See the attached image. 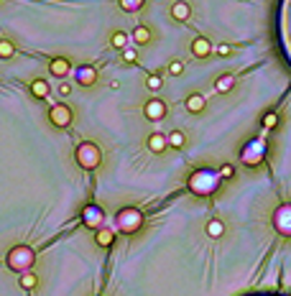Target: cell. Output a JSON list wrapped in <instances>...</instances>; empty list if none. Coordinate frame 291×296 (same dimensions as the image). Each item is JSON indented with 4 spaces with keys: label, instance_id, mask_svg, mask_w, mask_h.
<instances>
[{
    "label": "cell",
    "instance_id": "9a60e30c",
    "mask_svg": "<svg viewBox=\"0 0 291 296\" xmlns=\"http://www.w3.org/2000/svg\"><path fill=\"white\" fill-rule=\"evenodd\" d=\"M171 18H174V21H179V23L189 21V18H192V6H189V3H184V0H177V3L171 6Z\"/></svg>",
    "mask_w": 291,
    "mask_h": 296
},
{
    "label": "cell",
    "instance_id": "603a6c76",
    "mask_svg": "<svg viewBox=\"0 0 291 296\" xmlns=\"http://www.w3.org/2000/svg\"><path fill=\"white\" fill-rule=\"evenodd\" d=\"M232 84H235V77H232V74H222V77L215 82V90H217V92H230Z\"/></svg>",
    "mask_w": 291,
    "mask_h": 296
},
{
    "label": "cell",
    "instance_id": "4316f807",
    "mask_svg": "<svg viewBox=\"0 0 291 296\" xmlns=\"http://www.w3.org/2000/svg\"><path fill=\"white\" fill-rule=\"evenodd\" d=\"M276 123H278V117H276L273 112H268V115L263 117V131H271V128H276Z\"/></svg>",
    "mask_w": 291,
    "mask_h": 296
},
{
    "label": "cell",
    "instance_id": "7a4b0ae2",
    "mask_svg": "<svg viewBox=\"0 0 291 296\" xmlns=\"http://www.w3.org/2000/svg\"><path fill=\"white\" fill-rule=\"evenodd\" d=\"M220 182H222L220 171L204 166V168H197V171L189 176V189H192L194 194H199V197H207V194H212V192L220 187Z\"/></svg>",
    "mask_w": 291,
    "mask_h": 296
},
{
    "label": "cell",
    "instance_id": "6da1fadb",
    "mask_svg": "<svg viewBox=\"0 0 291 296\" xmlns=\"http://www.w3.org/2000/svg\"><path fill=\"white\" fill-rule=\"evenodd\" d=\"M6 266L13 271V273H26V271H33V266H36V250L31 248V245H23V243H18V245H13L8 253H6Z\"/></svg>",
    "mask_w": 291,
    "mask_h": 296
},
{
    "label": "cell",
    "instance_id": "7402d4cb",
    "mask_svg": "<svg viewBox=\"0 0 291 296\" xmlns=\"http://www.w3.org/2000/svg\"><path fill=\"white\" fill-rule=\"evenodd\" d=\"M118 6L126 11V13H138L146 6V0H118Z\"/></svg>",
    "mask_w": 291,
    "mask_h": 296
},
{
    "label": "cell",
    "instance_id": "30bf717a",
    "mask_svg": "<svg viewBox=\"0 0 291 296\" xmlns=\"http://www.w3.org/2000/svg\"><path fill=\"white\" fill-rule=\"evenodd\" d=\"M143 115H146L151 123H158V120L166 117V105H163L161 100H148L146 107H143Z\"/></svg>",
    "mask_w": 291,
    "mask_h": 296
},
{
    "label": "cell",
    "instance_id": "4dcf8cb0",
    "mask_svg": "<svg viewBox=\"0 0 291 296\" xmlns=\"http://www.w3.org/2000/svg\"><path fill=\"white\" fill-rule=\"evenodd\" d=\"M59 95H62V97H69V95H72V87H69L67 82H62V84H59Z\"/></svg>",
    "mask_w": 291,
    "mask_h": 296
},
{
    "label": "cell",
    "instance_id": "8992f818",
    "mask_svg": "<svg viewBox=\"0 0 291 296\" xmlns=\"http://www.w3.org/2000/svg\"><path fill=\"white\" fill-rule=\"evenodd\" d=\"M102 222H105V212H102V207H97V204H87L85 209H82V225H87L90 230H97V227H102Z\"/></svg>",
    "mask_w": 291,
    "mask_h": 296
},
{
    "label": "cell",
    "instance_id": "83f0119b",
    "mask_svg": "<svg viewBox=\"0 0 291 296\" xmlns=\"http://www.w3.org/2000/svg\"><path fill=\"white\" fill-rule=\"evenodd\" d=\"M136 59H138V51H136V49H123V62L133 64Z\"/></svg>",
    "mask_w": 291,
    "mask_h": 296
},
{
    "label": "cell",
    "instance_id": "3957f363",
    "mask_svg": "<svg viewBox=\"0 0 291 296\" xmlns=\"http://www.w3.org/2000/svg\"><path fill=\"white\" fill-rule=\"evenodd\" d=\"M74 161H77L79 168H85V171H95L102 163V148L92 141H82L74 148Z\"/></svg>",
    "mask_w": 291,
    "mask_h": 296
},
{
    "label": "cell",
    "instance_id": "ac0fdd59",
    "mask_svg": "<svg viewBox=\"0 0 291 296\" xmlns=\"http://www.w3.org/2000/svg\"><path fill=\"white\" fill-rule=\"evenodd\" d=\"M13 56H16V44H13V41H8V38H0V59L11 62Z\"/></svg>",
    "mask_w": 291,
    "mask_h": 296
},
{
    "label": "cell",
    "instance_id": "8fae6325",
    "mask_svg": "<svg viewBox=\"0 0 291 296\" xmlns=\"http://www.w3.org/2000/svg\"><path fill=\"white\" fill-rule=\"evenodd\" d=\"M28 90H31L33 100H49V95H51V87H49V82H46V79H41V77L31 79Z\"/></svg>",
    "mask_w": 291,
    "mask_h": 296
},
{
    "label": "cell",
    "instance_id": "1f68e13d",
    "mask_svg": "<svg viewBox=\"0 0 291 296\" xmlns=\"http://www.w3.org/2000/svg\"><path fill=\"white\" fill-rule=\"evenodd\" d=\"M217 54H220V56H230V54H232V49H230L227 44H222V46H217Z\"/></svg>",
    "mask_w": 291,
    "mask_h": 296
},
{
    "label": "cell",
    "instance_id": "5bb4252c",
    "mask_svg": "<svg viewBox=\"0 0 291 296\" xmlns=\"http://www.w3.org/2000/svg\"><path fill=\"white\" fill-rule=\"evenodd\" d=\"M18 286H21L23 291H36V288L41 286V278H38L36 271H26V273L18 276Z\"/></svg>",
    "mask_w": 291,
    "mask_h": 296
},
{
    "label": "cell",
    "instance_id": "cb8c5ba5",
    "mask_svg": "<svg viewBox=\"0 0 291 296\" xmlns=\"http://www.w3.org/2000/svg\"><path fill=\"white\" fill-rule=\"evenodd\" d=\"M222 232H225V225L220 220H210V222H207V235H210V238H222Z\"/></svg>",
    "mask_w": 291,
    "mask_h": 296
},
{
    "label": "cell",
    "instance_id": "9c48e42d",
    "mask_svg": "<svg viewBox=\"0 0 291 296\" xmlns=\"http://www.w3.org/2000/svg\"><path fill=\"white\" fill-rule=\"evenodd\" d=\"M266 133H268V131H263V136H266ZM263 136L243 151V161H245V163H258V161L263 158Z\"/></svg>",
    "mask_w": 291,
    "mask_h": 296
},
{
    "label": "cell",
    "instance_id": "52a82bcc",
    "mask_svg": "<svg viewBox=\"0 0 291 296\" xmlns=\"http://www.w3.org/2000/svg\"><path fill=\"white\" fill-rule=\"evenodd\" d=\"M273 227L281 235H291V204H281L273 212Z\"/></svg>",
    "mask_w": 291,
    "mask_h": 296
},
{
    "label": "cell",
    "instance_id": "d6a6232c",
    "mask_svg": "<svg viewBox=\"0 0 291 296\" xmlns=\"http://www.w3.org/2000/svg\"><path fill=\"white\" fill-rule=\"evenodd\" d=\"M251 296H288V293H273V291H263V293H251Z\"/></svg>",
    "mask_w": 291,
    "mask_h": 296
},
{
    "label": "cell",
    "instance_id": "2e32d148",
    "mask_svg": "<svg viewBox=\"0 0 291 296\" xmlns=\"http://www.w3.org/2000/svg\"><path fill=\"white\" fill-rule=\"evenodd\" d=\"M146 146H148V151H151V153H163L166 148H169V141H166V136H163V133H151V136H148V141H146Z\"/></svg>",
    "mask_w": 291,
    "mask_h": 296
},
{
    "label": "cell",
    "instance_id": "4fadbf2b",
    "mask_svg": "<svg viewBox=\"0 0 291 296\" xmlns=\"http://www.w3.org/2000/svg\"><path fill=\"white\" fill-rule=\"evenodd\" d=\"M212 51H215V46H212L204 36H199V38H194V41H192V54H194L197 59H207Z\"/></svg>",
    "mask_w": 291,
    "mask_h": 296
},
{
    "label": "cell",
    "instance_id": "f1b7e54d",
    "mask_svg": "<svg viewBox=\"0 0 291 296\" xmlns=\"http://www.w3.org/2000/svg\"><path fill=\"white\" fill-rule=\"evenodd\" d=\"M182 72H184V64H182V62H171V64H169V74L179 77Z\"/></svg>",
    "mask_w": 291,
    "mask_h": 296
},
{
    "label": "cell",
    "instance_id": "44dd1931",
    "mask_svg": "<svg viewBox=\"0 0 291 296\" xmlns=\"http://www.w3.org/2000/svg\"><path fill=\"white\" fill-rule=\"evenodd\" d=\"M187 110H189V112H202V110H204V95H199V92L189 95V100H187Z\"/></svg>",
    "mask_w": 291,
    "mask_h": 296
},
{
    "label": "cell",
    "instance_id": "ba28073f",
    "mask_svg": "<svg viewBox=\"0 0 291 296\" xmlns=\"http://www.w3.org/2000/svg\"><path fill=\"white\" fill-rule=\"evenodd\" d=\"M74 79L79 87H95V82H97V69L90 67V64H82L77 72H74Z\"/></svg>",
    "mask_w": 291,
    "mask_h": 296
},
{
    "label": "cell",
    "instance_id": "5b68a950",
    "mask_svg": "<svg viewBox=\"0 0 291 296\" xmlns=\"http://www.w3.org/2000/svg\"><path fill=\"white\" fill-rule=\"evenodd\" d=\"M46 117H49V123L54 125V128L67 131L69 125L74 123V110H72L67 102H56V105H51V107H49Z\"/></svg>",
    "mask_w": 291,
    "mask_h": 296
},
{
    "label": "cell",
    "instance_id": "ffe728a7",
    "mask_svg": "<svg viewBox=\"0 0 291 296\" xmlns=\"http://www.w3.org/2000/svg\"><path fill=\"white\" fill-rule=\"evenodd\" d=\"M133 41H136L138 46L148 44V41H151V28H148V26H136V31H133Z\"/></svg>",
    "mask_w": 291,
    "mask_h": 296
},
{
    "label": "cell",
    "instance_id": "d4e9b609",
    "mask_svg": "<svg viewBox=\"0 0 291 296\" xmlns=\"http://www.w3.org/2000/svg\"><path fill=\"white\" fill-rule=\"evenodd\" d=\"M166 141H169L171 148H182V146L187 143V136H184L182 131H171V136H166Z\"/></svg>",
    "mask_w": 291,
    "mask_h": 296
},
{
    "label": "cell",
    "instance_id": "277c9868",
    "mask_svg": "<svg viewBox=\"0 0 291 296\" xmlns=\"http://www.w3.org/2000/svg\"><path fill=\"white\" fill-rule=\"evenodd\" d=\"M115 227L126 235H133L143 227V212L138 207H123L120 212L115 215Z\"/></svg>",
    "mask_w": 291,
    "mask_h": 296
},
{
    "label": "cell",
    "instance_id": "7c38bea8",
    "mask_svg": "<svg viewBox=\"0 0 291 296\" xmlns=\"http://www.w3.org/2000/svg\"><path fill=\"white\" fill-rule=\"evenodd\" d=\"M49 72H51L56 79H64V77H69V72H72V62H69L67 56H56V59L49 62Z\"/></svg>",
    "mask_w": 291,
    "mask_h": 296
},
{
    "label": "cell",
    "instance_id": "d6986e66",
    "mask_svg": "<svg viewBox=\"0 0 291 296\" xmlns=\"http://www.w3.org/2000/svg\"><path fill=\"white\" fill-rule=\"evenodd\" d=\"M110 46H112V49H120V51L128 49V33H126V31H115V33L110 36Z\"/></svg>",
    "mask_w": 291,
    "mask_h": 296
},
{
    "label": "cell",
    "instance_id": "f546056e",
    "mask_svg": "<svg viewBox=\"0 0 291 296\" xmlns=\"http://www.w3.org/2000/svg\"><path fill=\"white\" fill-rule=\"evenodd\" d=\"M232 174H235V171H232V166H230V163H225V166H220V176H222V179H230Z\"/></svg>",
    "mask_w": 291,
    "mask_h": 296
},
{
    "label": "cell",
    "instance_id": "e0dca14e",
    "mask_svg": "<svg viewBox=\"0 0 291 296\" xmlns=\"http://www.w3.org/2000/svg\"><path fill=\"white\" fill-rule=\"evenodd\" d=\"M95 243H97V248H112V243H115V230H110V227H97V230H95Z\"/></svg>",
    "mask_w": 291,
    "mask_h": 296
},
{
    "label": "cell",
    "instance_id": "484cf974",
    "mask_svg": "<svg viewBox=\"0 0 291 296\" xmlns=\"http://www.w3.org/2000/svg\"><path fill=\"white\" fill-rule=\"evenodd\" d=\"M146 87H148L151 92H158V90H161V77H158V74H151L148 82H146Z\"/></svg>",
    "mask_w": 291,
    "mask_h": 296
}]
</instances>
